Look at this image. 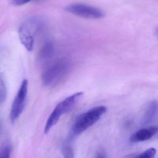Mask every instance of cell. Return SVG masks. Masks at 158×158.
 <instances>
[{"mask_svg": "<svg viewBox=\"0 0 158 158\" xmlns=\"http://www.w3.org/2000/svg\"><path fill=\"white\" fill-rule=\"evenodd\" d=\"M156 153V150L155 148H149L143 152L135 158H154Z\"/></svg>", "mask_w": 158, "mask_h": 158, "instance_id": "obj_11", "label": "cell"}, {"mask_svg": "<svg viewBox=\"0 0 158 158\" xmlns=\"http://www.w3.org/2000/svg\"><path fill=\"white\" fill-rule=\"evenodd\" d=\"M65 10L70 14L84 18L98 19L103 18L105 16L104 12L99 8L85 4H72L66 6Z\"/></svg>", "mask_w": 158, "mask_h": 158, "instance_id": "obj_3", "label": "cell"}, {"mask_svg": "<svg viewBox=\"0 0 158 158\" xmlns=\"http://www.w3.org/2000/svg\"><path fill=\"white\" fill-rule=\"evenodd\" d=\"M6 97V87L2 78L0 76V104L5 101Z\"/></svg>", "mask_w": 158, "mask_h": 158, "instance_id": "obj_12", "label": "cell"}, {"mask_svg": "<svg viewBox=\"0 0 158 158\" xmlns=\"http://www.w3.org/2000/svg\"><path fill=\"white\" fill-rule=\"evenodd\" d=\"M83 93L82 92L76 93L60 102L56 105L47 120L44 127L45 134H47L52 128L57 123L60 117L63 114L68 113L75 106Z\"/></svg>", "mask_w": 158, "mask_h": 158, "instance_id": "obj_2", "label": "cell"}, {"mask_svg": "<svg viewBox=\"0 0 158 158\" xmlns=\"http://www.w3.org/2000/svg\"><path fill=\"white\" fill-rule=\"evenodd\" d=\"M99 158H105L103 157V156H100V157H99Z\"/></svg>", "mask_w": 158, "mask_h": 158, "instance_id": "obj_17", "label": "cell"}, {"mask_svg": "<svg viewBox=\"0 0 158 158\" xmlns=\"http://www.w3.org/2000/svg\"><path fill=\"white\" fill-rule=\"evenodd\" d=\"M33 0H11V2L15 6H20Z\"/></svg>", "mask_w": 158, "mask_h": 158, "instance_id": "obj_14", "label": "cell"}, {"mask_svg": "<svg viewBox=\"0 0 158 158\" xmlns=\"http://www.w3.org/2000/svg\"><path fill=\"white\" fill-rule=\"evenodd\" d=\"M66 69V65L63 63H57L50 67L43 74L44 83L47 85L52 84L63 75Z\"/></svg>", "mask_w": 158, "mask_h": 158, "instance_id": "obj_6", "label": "cell"}, {"mask_svg": "<svg viewBox=\"0 0 158 158\" xmlns=\"http://www.w3.org/2000/svg\"><path fill=\"white\" fill-rule=\"evenodd\" d=\"M62 153L64 158H74L73 148L69 142H66L62 147Z\"/></svg>", "mask_w": 158, "mask_h": 158, "instance_id": "obj_9", "label": "cell"}, {"mask_svg": "<svg viewBox=\"0 0 158 158\" xmlns=\"http://www.w3.org/2000/svg\"><path fill=\"white\" fill-rule=\"evenodd\" d=\"M52 50V46L50 44H47L44 45L40 53V58L41 60L45 59L48 58V56H50Z\"/></svg>", "mask_w": 158, "mask_h": 158, "instance_id": "obj_10", "label": "cell"}, {"mask_svg": "<svg viewBox=\"0 0 158 158\" xmlns=\"http://www.w3.org/2000/svg\"><path fill=\"white\" fill-rule=\"evenodd\" d=\"M106 111L105 106H98L80 115L72 126V135H78L86 131L97 122Z\"/></svg>", "mask_w": 158, "mask_h": 158, "instance_id": "obj_1", "label": "cell"}, {"mask_svg": "<svg viewBox=\"0 0 158 158\" xmlns=\"http://www.w3.org/2000/svg\"><path fill=\"white\" fill-rule=\"evenodd\" d=\"M158 113V102L152 101L148 105L143 118V123L147 124L152 122Z\"/></svg>", "mask_w": 158, "mask_h": 158, "instance_id": "obj_8", "label": "cell"}, {"mask_svg": "<svg viewBox=\"0 0 158 158\" xmlns=\"http://www.w3.org/2000/svg\"><path fill=\"white\" fill-rule=\"evenodd\" d=\"M11 149L9 145H4L0 147V158H10Z\"/></svg>", "mask_w": 158, "mask_h": 158, "instance_id": "obj_13", "label": "cell"}, {"mask_svg": "<svg viewBox=\"0 0 158 158\" xmlns=\"http://www.w3.org/2000/svg\"><path fill=\"white\" fill-rule=\"evenodd\" d=\"M158 128L156 126H150L141 129L134 133L130 137L132 143L144 142L152 138L157 133Z\"/></svg>", "mask_w": 158, "mask_h": 158, "instance_id": "obj_7", "label": "cell"}, {"mask_svg": "<svg viewBox=\"0 0 158 158\" xmlns=\"http://www.w3.org/2000/svg\"><path fill=\"white\" fill-rule=\"evenodd\" d=\"M33 1H35V2H41V1H44V0H33Z\"/></svg>", "mask_w": 158, "mask_h": 158, "instance_id": "obj_15", "label": "cell"}, {"mask_svg": "<svg viewBox=\"0 0 158 158\" xmlns=\"http://www.w3.org/2000/svg\"><path fill=\"white\" fill-rule=\"evenodd\" d=\"M156 33L157 35L158 36V27L156 29Z\"/></svg>", "mask_w": 158, "mask_h": 158, "instance_id": "obj_16", "label": "cell"}, {"mask_svg": "<svg viewBox=\"0 0 158 158\" xmlns=\"http://www.w3.org/2000/svg\"><path fill=\"white\" fill-rule=\"evenodd\" d=\"M38 21L32 19L19 27V35L21 43L24 45L27 50L31 51L33 47V37L32 35L33 29L37 28Z\"/></svg>", "mask_w": 158, "mask_h": 158, "instance_id": "obj_5", "label": "cell"}, {"mask_svg": "<svg viewBox=\"0 0 158 158\" xmlns=\"http://www.w3.org/2000/svg\"><path fill=\"white\" fill-rule=\"evenodd\" d=\"M28 90V81L24 80L21 84L18 93L15 97L10 111V120L12 123L15 122L22 113L26 103Z\"/></svg>", "mask_w": 158, "mask_h": 158, "instance_id": "obj_4", "label": "cell"}]
</instances>
